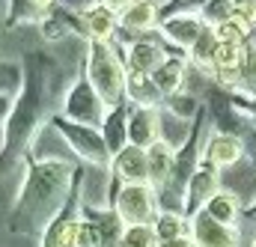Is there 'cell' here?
Masks as SVG:
<instances>
[{
  "label": "cell",
  "mask_w": 256,
  "mask_h": 247,
  "mask_svg": "<svg viewBox=\"0 0 256 247\" xmlns=\"http://www.w3.org/2000/svg\"><path fill=\"white\" fill-rule=\"evenodd\" d=\"M74 167L63 158H42L27 170L24 188L12 206V220L21 232H42L54 224L68 200Z\"/></svg>",
  "instance_id": "obj_1"
},
{
  "label": "cell",
  "mask_w": 256,
  "mask_h": 247,
  "mask_svg": "<svg viewBox=\"0 0 256 247\" xmlns=\"http://www.w3.org/2000/svg\"><path fill=\"white\" fill-rule=\"evenodd\" d=\"M27 66L33 74L24 86V96L9 108L6 116V134H3V161L15 158L27 149V143L33 140V134L39 131V122H45L51 116V104H48V86H45V74L39 72V54L27 57Z\"/></svg>",
  "instance_id": "obj_2"
},
{
  "label": "cell",
  "mask_w": 256,
  "mask_h": 247,
  "mask_svg": "<svg viewBox=\"0 0 256 247\" xmlns=\"http://www.w3.org/2000/svg\"><path fill=\"white\" fill-rule=\"evenodd\" d=\"M90 86L98 92V98L104 102V108H120L126 98L128 86V68L120 60L116 48L110 42H90L86 48V74Z\"/></svg>",
  "instance_id": "obj_3"
},
{
  "label": "cell",
  "mask_w": 256,
  "mask_h": 247,
  "mask_svg": "<svg viewBox=\"0 0 256 247\" xmlns=\"http://www.w3.org/2000/svg\"><path fill=\"white\" fill-rule=\"evenodd\" d=\"M54 128L60 131V137H63L84 161H90V164H96V167H110L114 155H110V149H108V143H104L102 128L68 122L66 116H57V120H54Z\"/></svg>",
  "instance_id": "obj_4"
},
{
  "label": "cell",
  "mask_w": 256,
  "mask_h": 247,
  "mask_svg": "<svg viewBox=\"0 0 256 247\" xmlns=\"http://www.w3.org/2000/svg\"><path fill=\"white\" fill-rule=\"evenodd\" d=\"M114 212L126 226H152L158 218L155 206V188L152 185H120Z\"/></svg>",
  "instance_id": "obj_5"
},
{
  "label": "cell",
  "mask_w": 256,
  "mask_h": 247,
  "mask_svg": "<svg viewBox=\"0 0 256 247\" xmlns=\"http://www.w3.org/2000/svg\"><path fill=\"white\" fill-rule=\"evenodd\" d=\"M63 116L68 122L102 128L104 116H108V108H104V102L98 98V92L90 86L86 78H78L74 86L68 90V96H66V102H63Z\"/></svg>",
  "instance_id": "obj_6"
},
{
  "label": "cell",
  "mask_w": 256,
  "mask_h": 247,
  "mask_svg": "<svg viewBox=\"0 0 256 247\" xmlns=\"http://www.w3.org/2000/svg\"><path fill=\"white\" fill-rule=\"evenodd\" d=\"M218 190H220V173H218V167H212V164L200 161V167L191 173L188 188H185L182 212H185L188 218H194L200 208H206V202H208Z\"/></svg>",
  "instance_id": "obj_7"
},
{
  "label": "cell",
  "mask_w": 256,
  "mask_h": 247,
  "mask_svg": "<svg viewBox=\"0 0 256 247\" xmlns=\"http://www.w3.org/2000/svg\"><path fill=\"white\" fill-rule=\"evenodd\" d=\"M188 224H191L188 236L196 247H238V242H242L238 226H224V224L212 220L202 208L194 218H188Z\"/></svg>",
  "instance_id": "obj_8"
},
{
  "label": "cell",
  "mask_w": 256,
  "mask_h": 247,
  "mask_svg": "<svg viewBox=\"0 0 256 247\" xmlns=\"http://www.w3.org/2000/svg\"><path fill=\"white\" fill-rule=\"evenodd\" d=\"M161 108L158 104H134L128 110V143L149 149L161 140Z\"/></svg>",
  "instance_id": "obj_9"
},
{
  "label": "cell",
  "mask_w": 256,
  "mask_h": 247,
  "mask_svg": "<svg viewBox=\"0 0 256 247\" xmlns=\"http://www.w3.org/2000/svg\"><path fill=\"white\" fill-rule=\"evenodd\" d=\"M242 155H244V143H242V137L232 134V131H214V134L206 140V146H202V161L212 164V167H218V170L238 164Z\"/></svg>",
  "instance_id": "obj_10"
},
{
  "label": "cell",
  "mask_w": 256,
  "mask_h": 247,
  "mask_svg": "<svg viewBox=\"0 0 256 247\" xmlns=\"http://www.w3.org/2000/svg\"><path fill=\"white\" fill-rule=\"evenodd\" d=\"M110 170L116 179H122V185H149V161H146V149L140 146H122L114 161Z\"/></svg>",
  "instance_id": "obj_11"
},
{
  "label": "cell",
  "mask_w": 256,
  "mask_h": 247,
  "mask_svg": "<svg viewBox=\"0 0 256 247\" xmlns=\"http://www.w3.org/2000/svg\"><path fill=\"white\" fill-rule=\"evenodd\" d=\"M146 161H149V185L155 190H164L176 173V161H179L176 146H170L167 140H158L146 149Z\"/></svg>",
  "instance_id": "obj_12"
},
{
  "label": "cell",
  "mask_w": 256,
  "mask_h": 247,
  "mask_svg": "<svg viewBox=\"0 0 256 247\" xmlns=\"http://www.w3.org/2000/svg\"><path fill=\"white\" fill-rule=\"evenodd\" d=\"M206 27H208V24H206L196 12H188V15H167V18L161 21L164 39L173 42V45H179V48H188V51L196 45V39L202 36Z\"/></svg>",
  "instance_id": "obj_13"
},
{
  "label": "cell",
  "mask_w": 256,
  "mask_h": 247,
  "mask_svg": "<svg viewBox=\"0 0 256 247\" xmlns=\"http://www.w3.org/2000/svg\"><path fill=\"white\" fill-rule=\"evenodd\" d=\"M164 60H167V54H164V48L155 45V42H143V39H137V42H131V45L126 48L128 74H143V78H149V74H152Z\"/></svg>",
  "instance_id": "obj_14"
},
{
  "label": "cell",
  "mask_w": 256,
  "mask_h": 247,
  "mask_svg": "<svg viewBox=\"0 0 256 247\" xmlns=\"http://www.w3.org/2000/svg\"><path fill=\"white\" fill-rule=\"evenodd\" d=\"M242 60H244V45L218 42L214 62H212V72H214L218 84H224V86H238V80H242Z\"/></svg>",
  "instance_id": "obj_15"
},
{
  "label": "cell",
  "mask_w": 256,
  "mask_h": 247,
  "mask_svg": "<svg viewBox=\"0 0 256 247\" xmlns=\"http://www.w3.org/2000/svg\"><path fill=\"white\" fill-rule=\"evenodd\" d=\"M80 24H84V36L90 42H110V36L120 27V18H116V9L98 3L80 15Z\"/></svg>",
  "instance_id": "obj_16"
},
{
  "label": "cell",
  "mask_w": 256,
  "mask_h": 247,
  "mask_svg": "<svg viewBox=\"0 0 256 247\" xmlns=\"http://www.w3.org/2000/svg\"><path fill=\"white\" fill-rule=\"evenodd\" d=\"M158 15H161V9H158L155 0H134V3H128V6H122L116 12L120 27L128 30V33H146V30H152L155 21H158Z\"/></svg>",
  "instance_id": "obj_17"
},
{
  "label": "cell",
  "mask_w": 256,
  "mask_h": 247,
  "mask_svg": "<svg viewBox=\"0 0 256 247\" xmlns=\"http://www.w3.org/2000/svg\"><path fill=\"white\" fill-rule=\"evenodd\" d=\"M185 72H188V66H185L182 57H167V60L161 62L152 74H149V80H152V86H155V92H158V96L173 98V96L179 92L182 80H185Z\"/></svg>",
  "instance_id": "obj_18"
},
{
  "label": "cell",
  "mask_w": 256,
  "mask_h": 247,
  "mask_svg": "<svg viewBox=\"0 0 256 247\" xmlns=\"http://www.w3.org/2000/svg\"><path fill=\"white\" fill-rule=\"evenodd\" d=\"M202 212H206L212 220L224 224V226H238L244 206H242V200H238L232 190H218V194L206 202V208H202Z\"/></svg>",
  "instance_id": "obj_19"
},
{
  "label": "cell",
  "mask_w": 256,
  "mask_h": 247,
  "mask_svg": "<svg viewBox=\"0 0 256 247\" xmlns=\"http://www.w3.org/2000/svg\"><path fill=\"white\" fill-rule=\"evenodd\" d=\"M102 134H104V143H108L110 155H116L122 146H128V110H126V104L108 110V116L102 122Z\"/></svg>",
  "instance_id": "obj_20"
},
{
  "label": "cell",
  "mask_w": 256,
  "mask_h": 247,
  "mask_svg": "<svg viewBox=\"0 0 256 247\" xmlns=\"http://www.w3.org/2000/svg\"><path fill=\"white\" fill-rule=\"evenodd\" d=\"M152 230H155V238H158V242H170V238H182V236H188L191 224H188V218L179 214V212H158Z\"/></svg>",
  "instance_id": "obj_21"
},
{
  "label": "cell",
  "mask_w": 256,
  "mask_h": 247,
  "mask_svg": "<svg viewBox=\"0 0 256 247\" xmlns=\"http://www.w3.org/2000/svg\"><path fill=\"white\" fill-rule=\"evenodd\" d=\"M74 224H78V218L60 212V214L54 218V224L45 230L42 247H72V242H74Z\"/></svg>",
  "instance_id": "obj_22"
},
{
  "label": "cell",
  "mask_w": 256,
  "mask_h": 247,
  "mask_svg": "<svg viewBox=\"0 0 256 247\" xmlns=\"http://www.w3.org/2000/svg\"><path fill=\"white\" fill-rule=\"evenodd\" d=\"M51 6H54V0H12L9 18L12 21H33V18L42 21Z\"/></svg>",
  "instance_id": "obj_23"
},
{
  "label": "cell",
  "mask_w": 256,
  "mask_h": 247,
  "mask_svg": "<svg viewBox=\"0 0 256 247\" xmlns=\"http://www.w3.org/2000/svg\"><path fill=\"white\" fill-rule=\"evenodd\" d=\"M214 51H218V36H214L212 27H206L202 36L196 39V45L191 48V60L196 62L200 68H212V62H214Z\"/></svg>",
  "instance_id": "obj_24"
},
{
  "label": "cell",
  "mask_w": 256,
  "mask_h": 247,
  "mask_svg": "<svg viewBox=\"0 0 256 247\" xmlns=\"http://www.w3.org/2000/svg\"><path fill=\"white\" fill-rule=\"evenodd\" d=\"M116 247H158V238L152 226H126Z\"/></svg>",
  "instance_id": "obj_25"
},
{
  "label": "cell",
  "mask_w": 256,
  "mask_h": 247,
  "mask_svg": "<svg viewBox=\"0 0 256 247\" xmlns=\"http://www.w3.org/2000/svg\"><path fill=\"white\" fill-rule=\"evenodd\" d=\"M72 247H104L98 224L96 220H78L74 224V242H72Z\"/></svg>",
  "instance_id": "obj_26"
},
{
  "label": "cell",
  "mask_w": 256,
  "mask_h": 247,
  "mask_svg": "<svg viewBox=\"0 0 256 247\" xmlns=\"http://www.w3.org/2000/svg\"><path fill=\"white\" fill-rule=\"evenodd\" d=\"M214 30V36H218V42H226V45H248V27L244 24H238L236 18H230V21H224V24H218V27H212Z\"/></svg>",
  "instance_id": "obj_27"
},
{
  "label": "cell",
  "mask_w": 256,
  "mask_h": 247,
  "mask_svg": "<svg viewBox=\"0 0 256 247\" xmlns=\"http://www.w3.org/2000/svg\"><path fill=\"white\" fill-rule=\"evenodd\" d=\"M200 18H202L208 27H218V24L230 21V18H232V0H208V3L202 6Z\"/></svg>",
  "instance_id": "obj_28"
},
{
  "label": "cell",
  "mask_w": 256,
  "mask_h": 247,
  "mask_svg": "<svg viewBox=\"0 0 256 247\" xmlns=\"http://www.w3.org/2000/svg\"><path fill=\"white\" fill-rule=\"evenodd\" d=\"M21 80H24V74H21V66L18 62L0 60V96L3 98H9L12 92H18Z\"/></svg>",
  "instance_id": "obj_29"
},
{
  "label": "cell",
  "mask_w": 256,
  "mask_h": 247,
  "mask_svg": "<svg viewBox=\"0 0 256 247\" xmlns=\"http://www.w3.org/2000/svg\"><path fill=\"white\" fill-rule=\"evenodd\" d=\"M242 90L256 92V42L244 45V60H242V80H238Z\"/></svg>",
  "instance_id": "obj_30"
},
{
  "label": "cell",
  "mask_w": 256,
  "mask_h": 247,
  "mask_svg": "<svg viewBox=\"0 0 256 247\" xmlns=\"http://www.w3.org/2000/svg\"><path fill=\"white\" fill-rule=\"evenodd\" d=\"M232 18L248 30H256V0H232Z\"/></svg>",
  "instance_id": "obj_31"
},
{
  "label": "cell",
  "mask_w": 256,
  "mask_h": 247,
  "mask_svg": "<svg viewBox=\"0 0 256 247\" xmlns=\"http://www.w3.org/2000/svg\"><path fill=\"white\" fill-rule=\"evenodd\" d=\"M208 0H170L167 6L173 9V15H188L191 9H196V12H202V6H206Z\"/></svg>",
  "instance_id": "obj_32"
},
{
  "label": "cell",
  "mask_w": 256,
  "mask_h": 247,
  "mask_svg": "<svg viewBox=\"0 0 256 247\" xmlns=\"http://www.w3.org/2000/svg\"><path fill=\"white\" fill-rule=\"evenodd\" d=\"M98 3H102V0H60V6H63L66 12H68V9H74V12H80V15H84L86 9L98 6Z\"/></svg>",
  "instance_id": "obj_33"
},
{
  "label": "cell",
  "mask_w": 256,
  "mask_h": 247,
  "mask_svg": "<svg viewBox=\"0 0 256 247\" xmlns=\"http://www.w3.org/2000/svg\"><path fill=\"white\" fill-rule=\"evenodd\" d=\"M158 247H196L191 242V236H182V238H170V242H158Z\"/></svg>",
  "instance_id": "obj_34"
},
{
  "label": "cell",
  "mask_w": 256,
  "mask_h": 247,
  "mask_svg": "<svg viewBox=\"0 0 256 247\" xmlns=\"http://www.w3.org/2000/svg\"><path fill=\"white\" fill-rule=\"evenodd\" d=\"M102 3H104V6H110V9H116V12H120V9H122V6H128V3H134V0H102Z\"/></svg>",
  "instance_id": "obj_35"
},
{
  "label": "cell",
  "mask_w": 256,
  "mask_h": 247,
  "mask_svg": "<svg viewBox=\"0 0 256 247\" xmlns=\"http://www.w3.org/2000/svg\"><path fill=\"white\" fill-rule=\"evenodd\" d=\"M244 214H250V218H254V220H256V200H254V202H250V206H248V208H244Z\"/></svg>",
  "instance_id": "obj_36"
},
{
  "label": "cell",
  "mask_w": 256,
  "mask_h": 247,
  "mask_svg": "<svg viewBox=\"0 0 256 247\" xmlns=\"http://www.w3.org/2000/svg\"><path fill=\"white\" fill-rule=\"evenodd\" d=\"M250 114H254V116H256V98H254V102H250Z\"/></svg>",
  "instance_id": "obj_37"
},
{
  "label": "cell",
  "mask_w": 256,
  "mask_h": 247,
  "mask_svg": "<svg viewBox=\"0 0 256 247\" xmlns=\"http://www.w3.org/2000/svg\"><path fill=\"white\" fill-rule=\"evenodd\" d=\"M250 247H256V238H254V244H250Z\"/></svg>",
  "instance_id": "obj_38"
}]
</instances>
